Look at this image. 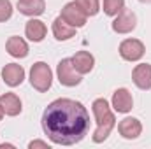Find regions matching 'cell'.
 Masks as SVG:
<instances>
[{
  "label": "cell",
  "mask_w": 151,
  "mask_h": 149,
  "mask_svg": "<svg viewBox=\"0 0 151 149\" xmlns=\"http://www.w3.org/2000/svg\"><path fill=\"white\" fill-rule=\"evenodd\" d=\"M42 130L53 144L74 146L90 130V114L86 107L72 98H56L42 112Z\"/></svg>",
  "instance_id": "obj_1"
},
{
  "label": "cell",
  "mask_w": 151,
  "mask_h": 149,
  "mask_svg": "<svg viewBox=\"0 0 151 149\" xmlns=\"http://www.w3.org/2000/svg\"><path fill=\"white\" fill-rule=\"evenodd\" d=\"M91 111H93L95 121H97V130H95L91 140L95 144H100V142H104L111 135L113 128L116 126V117H114V114H113V111H111V107H109V104H107L106 98L93 100Z\"/></svg>",
  "instance_id": "obj_2"
},
{
  "label": "cell",
  "mask_w": 151,
  "mask_h": 149,
  "mask_svg": "<svg viewBox=\"0 0 151 149\" xmlns=\"http://www.w3.org/2000/svg\"><path fill=\"white\" fill-rule=\"evenodd\" d=\"M30 84L34 86V90H37L39 93H46L51 88L53 72H51L47 63L37 62V63L32 65V69H30Z\"/></svg>",
  "instance_id": "obj_3"
},
{
  "label": "cell",
  "mask_w": 151,
  "mask_h": 149,
  "mask_svg": "<svg viewBox=\"0 0 151 149\" xmlns=\"http://www.w3.org/2000/svg\"><path fill=\"white\" fill-rule=\"evenodd\" d=\"M56 77H58L60 84L67 86V88H74V86H77L81 82V74L74 69L70 58H63L58 63V67H56Z\"/></svg>",
  "instance_id": "obj_4"
},
{
  "label": "cell",
  "mask_w": 151,
  "mask_h": 149,
  "mask_svg": "<svg viewBox=\"0 0 151 149\" xmlns=\"http://www.w3.org/2000/svg\"><path fill=\"white\" fill-rule=\"evenodd\" d=\"M146 53L144 44L139 39H125L119 44V56L125 62H139Z\"/></svg>",
  "instance_id": "obj_5"
},
{
  "label": "cell",
  "mask_w": 151,
  "mask_h": 149,
  "mask_svg": "<svg viewBox=\"0 0 151 149\" xmlns=\"http://www.w3.org/2000/svg\"><path fill=\"white\" fill-rule=\"evenodd\" d=\"M60 18H62L65 23H69L70 27H74V28L84 27V25H86V19H88V16L84 14V11H83L76 2H69V4L63 5Z\"/></svg>",
  "instance_id": "obj_6"
},
{
  "label": "cell",
  "mask_w": 151,
  "mask_h": 149,
  "mask_svg": "<svg viewBox=\"0 0 151 149\" xmlns=\"http://www.w3.org/2000/svg\"><path fill=\"white\" fill-rule=\"evenodd\" d=\"M137 27V16L128 11V9H123L118 16H114V21H113V30L119 35H125V34H130L134 32Z\"/></svg>",
  "instance_id": "obj_7"
},
{
  "label": "cell",
  "mask_w": 151,
  "mask_h": 149,
  "mask_svg": "<svg viewBox=\"0 0 151 149\" xmlns=\"http://www.w3.org/2000/svg\"><path fill=\"white\" fill-rule=\"evenodd\" d=\"M113 109L119 114H127V112L132 111L134 107V98H132V93L127 90V88H118L113 93Z\"/></svg>",
  "instance_id": "obj_8"
},
{
  "label": "cell",
  "mask_w": 151,
  "mask_h": 149,
  "mask_svg": "<svg viewBox=\"0 0 151 149\" xmlns=\"http://www.w3.org/2000/svg\"><path fill=\"white\" fill-rule=\"evenodd\" d=\"M118 132L123 139L134 140L142 133V125L137 117H125L118 123Z\"/></svg>",
  "instance_id": "obj_9"
},
{
  "label": "cell",
  "mask_w": 151,
  "mask_h": 149,
  "mask_svg": "<svg viewBox=\"0 0 151 149\" xmlns=\"http://www.w3.org/2000/svg\"><path fill=\"white\" fill-rule=\"evenodd\" d=\"M2 79L7 86L11 88H16L19 86L23 81H25V69L18 63H7L4 69H2Z\"/></svg>",
  "instance_id": "obj_10"
},
{
  "label": "cell",
  "mask_w": 151,
  "mask_h": 149,
  "mask_svg": "<svg viewBox=\"0 0 151 149\" xmlns=\"http://www.w3.org/2000/svg\"><path fill=\"white\" fill-rule=\"evenodd\" d=\"M132 81L139 90H151V65L150 63H141L135 65L132 70Z\"/></svg>",
  "instance_id": "obj_11"
},
{
  "label": "cell",
  "mask_w": 151,
  "mask_h": 149,
  "mask_svg": "<svg viewBox=\"0 0 151 149\" xmlns=\"http://www.w3.org/2000/svg\"><path fill=\"white\" fill-rule=\"evenodd\" d=\"M70 60H72L74 69L81 75L90 74L93 70V67H95V58H93V54L90 51H77Z\"/></svg>",
  "instance_id": "obj_12"
},
{
  "label": "cell",
  "mask_w": 151,
  "mask_h": 149,
  "mask_svg": "<svg viewBox=\"0 0 151 149\" xmlns=\"http://www.w3.org/2000/svg\"><path fill=\"white\" fill-rule=\"evenodd\" d=\"M5 51L12 56V58H27L28 56V44L25 42V39L12 35L7 39L5 42Z\"/></svg>",
  "instance_id": "obj_13"
},
{
  "label": "cell",
  "mask_w": 151,
  "mask_h": 149,
  "mask_svg": "<svg viewBox=\"0 0 151 149\" xmlns=\"http://www.w3.org/2000/svg\"><path fill=\"white\" fill-rule=\"evenodd\" d=\"M46 34H47V28H46V25L40 19L32 18V19L27 21V25H25V35L30 39L32 42H42L44 37H46Z\"/></svg>",
  "instance_id": "obj_14"
},
{
  "label": "cell",
  "mask_w": 151,
  "mask_h": 149,
  "mask_svg": "<svg viewBox=\"0 0 151 149\" xmlns=\"http://www.w3.org/2000/svg\"><path fill=\"white\" fill-rule=\"evenodd\" d=\"M18 11L25 16L35 18V16L44 14L46 2L44 0H18Z\"/></svg>",
  "instance_id": "obj_15"
},
{
  "label": "cell",
  "mask_w": 151,
  "mask_h": 149,
  "mask_svg": "<svg viewBox=\"0 0 151 149\" xmlns=\"http://www.w3.org/2000/svg\"><path fill=\"white\" fill-rule=\"evenodd\" d=\"M0 107L4 109V114L7 116H18L21 112V100L16 93H4L0 95Z\"/></svg>",
  "instance_id": "obj_16"
},
{
  "label": "cell",
  "mask_w": 151,
  "mask_h": 149,
  "mask_svg": "<svg viewBox=\"0 0 151 149\" xmlns=\"http://www.w3.org/2000/svg\"><path fill=\"white\" fill-rule=\"evenodd\" d=\"M53 35L56 40H69V39H72L76 35V28L74 27H70L69 23H65L60 16L53 21Z\"/></svg>",
  "instance_id": "obj_17"
},
{
  "label": "cell",
  "mask_w": 151,
  "mask_h": 149,
  "mask_svg": "<svg viewBox=\"0 0 151 149\" xmlns=\"http://www.w3.org/2000/svg\"><path fill=\"white\" fill-rule=\"evenodd\" d=\"M102 9H104V14L114 18L125 9V0H104Z\"/></svg>",
  "instance_id": "obj_18"
},
{
  "label": "cell",
  "mask_w": 151,
  "mask_h": 149,
  "mask_svg": "<svg viewBox=\"0 0 151 149\" xmlns=\"http://www.w3.org/2000/svg\"><path fill=\"white\" fill-rule=\"evenodd\" d=\"M76 4L84 11L86 16H97L100 11V2L99 0H74Z\"/></svg>",
  "instance_id": "obj_19"
},
{
  "label": "cell",
  "mask_w": 151,
  "mask_h": 149,
  "mask_svg": "<svg viewBox=\"0 0 151 149\" xmlns=\"http://www.w3.org/2000/svg\"><path fill=\"white\" fill-rule=\"evenodd\" d=\"M12 16V4L11 0H0V23L11 19Z\"/></svg>",
  "instance_id": "obj_20"
},
{
  "label": "cell",
  "mask_w": 151,
  "mask_h": 149,
  "mask_svg": "<svg viewBox=\"0 0 151 149\" xmlns=\"http://www.w3.org/2000/svg\"><path fill=\"white\" fill-rule=\"evenodd\" d=\"M28 149H51V146L44 140H32L28 144Z\"/></svg>",
  "instance_id": "obj_21"
},
{
  "label": "cell",
  "mask_w": 151,
  "mask_h": 149,
  "mask_svg": "<svg viewBox=\"0 0 151 149\" xmlns=\"http://www.w3.org/2000/svg\"><path fill=\"white\" fill-rule=\"evenodd\" d=\"M0 148H2V149H5V148H14V146H12V144H2Z\"/></svg>",
  "instance_id": "obj_22"
},
{
  "label": "cell",
  "mask_w": 151,
  "mask_h": 149,
  "mask_svg": "<svg viewBox=\"0 0 151 149\" xmlns=\"http://www.w3.org/2000/svg\"><path fill=\"white\" fill-rule=\"evenodd\" d=\"M2 117H4V109L0 107V121H2Z\"/></svg>",
  "instance_id": "obj_23"
},
{
  "label": "cell",
  "mask_w": 151,
  "mask_h": 149,
  "mask_svg": "<svg viewBox=\"0 0 151 149\" xmlns=\"http://www.w3.org/2000/svg\"><path fill=\"white\" fill-rule=\"evenodd\" d=\"M139 2H142V4H151V0H139Z\"/></svg>",
  "instance_id": "obj_24"
}]
</instances>
